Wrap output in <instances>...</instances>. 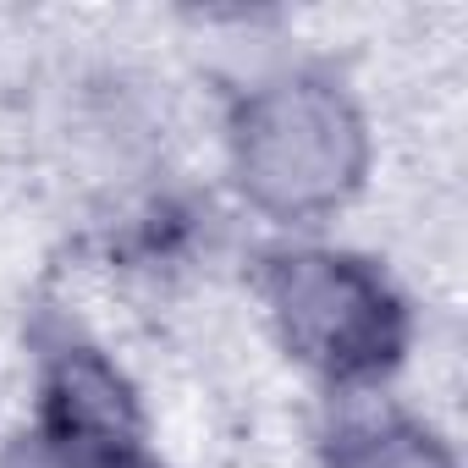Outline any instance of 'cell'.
<instances>
[{
  "label": "cell",
  "mask_w": 468,
  "mask_h": 468,
  "mask_svg": "<svg viewBox=\"0 0 468 468\" xmlns=\"http://www.w3.org/2000/svg\"><path fill=\"white\" fill-rule=\"evenodd\" d=\"M28 435L83 463H122V457L149 452L144 446L149 424H144V402L133 380L105 347L83 336H61L39 353Z\"/></svg>",
  "instance_id": "cell-3"
},
{
  "label": "cell",
  "mask_w": 468,
  "mask_h": 468,
  "mask_svg": "<svg viewBox=\"0 0 468 468\" xmlns=\"http://www.w3.org/2000/svg\"><path fill=\"white\" fill-rule=\"evenodd\" d=\"M254 292L282 353L336 397H369L413 347L402 287L353 249L282 243L260 254Z\"/></svg>",
  "instance_id": "cell-2"
},
{
  "label": "cell",
  "mask_w": 468,
  "mask_h": 468,
  "mask_svg": "<svg viewBox=\"0 0 468 468\" xmlns=\"http://www.w3.org/2000/svg\"><path fill=\"white\" fill-rule=\"evenodd\" d=\"M369 116L342 78L287 67L249 83L226 116V171L238 198L276 226H320L369 182Z\"/></svg>",
  "instance_id": "cell-1"
},
{
  "label": "cell",
  "mask_w": 468,
  "mask_h": 468,
  "mask_svg": "<svg viewBox=\"0 0 468 468\" xmlns=\"http://www.w3.org/2000/svg\"><path fill=\"white\" fill-rule=\"evenodd\" d=\"M325 468H457L435 424L402 408H347L325 430Z\"/></svg>",
  "instance_id": "cell-4"
},
{
  "label": "cell",
  "mask_w": 468,
  "mask_h": 468,
  "mask_svg": "<svg viewBox=\"0 0 468 468\" xmlns=\"http://www.w3.org/2000/svg\"><path fill=\"white\" fill-rule=\"evenodd\" d=\"M116 468H171V463H160L154 452H138V457H127V463H116Z\"/></svg>",
  "instance_id": "cell-5"
}]
</instances>
